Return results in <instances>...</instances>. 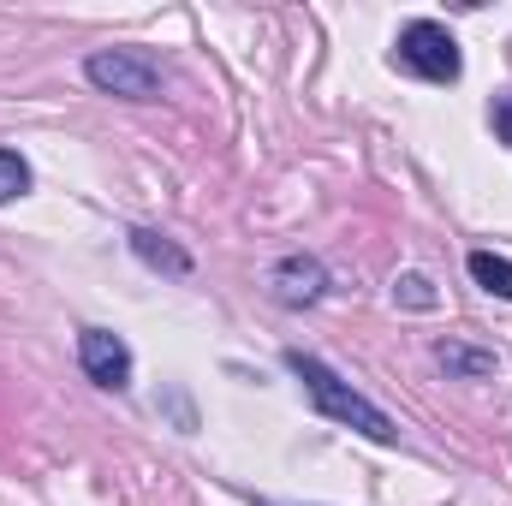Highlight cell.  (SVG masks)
Wrapping results in <instances>:
<instances>
[{
  "label": "cell",
  "mask_w": 512,
  "mask_h": 506,
  "mask_svg": "<svg viewBox=\"0 0 512 506\" xmlns=\"http://www.w3.org/2000/svg\"><path fill=\"white\" fill-rule=\"evenodd\" d=\"M286 370L304 381V393L316 399L322 417H334V423H346V429H358V435H370V441H393V435H399V423L387 417L382 405H370L358 387H346L322 358H310V352H286Z\"/></svg>",
  "instance_id": "6da1fadb"
},
{
  "label": "cell",
  "mask_w": 512,
  "mask_h": 506,
  "mask_svg": "<svg viewBox=\"0 0 512 506\" xmlns=\"http://www.w3.org/2000/svg\"><path fill=\"white\" fill-rule=\"evenodd\" d=\"M405 72H417V78H429V84H453L459 72H465V60H459V42L441 30V24H429V18H417V24H405L399 30V54H393Z\"/></svg>",
  "instance_id": "7a4b0ae2"
},
{
  "label": "cell",
  "mask_w": 512,
  "mask_h": 506,
  "mask_svg": "<svg viewBox=\"0 0 512 506\" xmlns=\"http://www.w3.org/2000/svg\"><path fill=\"white\" fill-rule=\"evenodd\" d=\"M84 72H90V84H96L102 96H126V102H155V96H161L155 60H143V54H131V48H102V54H90Z\"/></svg>",
  "instance_id": "3957f363"
},
{
  "label": "cell",
  "mask_w": 512,
  "mask_h": 506,
  "mask_svg": "<svg viewBox=\"0 0 512 506\" xmlns=\"http://www.w3.org/2000/svg\"><path fill=\"white\" fill-rule=\"evenodd\" d=\"M78 358H84V370L90 381H102V387H126L131 381V352L120 334H108V328H84V340H78Z\"/></svg>",
  "instance_id": "277c9868"
},
{
  "label": "cell",
  "mask_w": 512,
  "mask_h": 506,
  "mask_svg": "<svg viewBox=\"0 0 512 506\" xmlns=\"http://www.w3.org/2000/svg\"><path fill=\"white\" fill-rule=\"evenodd\" d=\"M268 286H274L280 304H316L322 286H328V274H322V262H310V256H286V262H274Z\"/></svg>",
  "instance_id": "5b68a950"
},
{
  "label": "cell",
  "mask_w": 512,
  "mask_h": 506,
  "mask_svg": "<svg viewBox=\"0 0 512 506\" xmlns=\"http://www.w3.org/2000/svg\"><path fill=\"white\" fill-rule=\"evenodd\" d=\"M435 358H441V370H447V376H465V381L495 376V352H471V346H459V340H441V346H435Z\"/></svg>",
  "instance_id": "8992f818"
},
{
  "label": "cell",
  "mask_w": 512,
  "mask_h": 506,
  "mask_svg": "<svg viewBox=\"0 0 512 506\" xmlns=\"http://www.w3.org/2000/svg\"><path fill=\"white\" fill-rule=\"evenodd\" d=\"M471 280L483 286V292H495V298H512V262L495 251H471Z\"/></svg>",
  "instance_id": "52a82bcc"
},
{
  "label": "cell",
  "mask_w": 512,
  "mask_h": 506,
  "mask_svg": "<svg viewBox=\"0 0 512 506\" xmlns=\"http://www.w3.org/2000/svg\"><path fill=\"white\" fill-rule=\"evenodd\" d=\"M131 251L143 256V262H155V268H167V274H191V256L173 251V245L155 239V233H131Z\"/></svg>",
  "instance_id": "ba28073f"
},
{
  "label": "cell",
  "mask_w": 512,
  "mask_h": 506,
  "mask_svg": "<svg viewBox=\"0 0 512 506\" xmlns=\"http://www.w3.org/2000/svg\"><path fill=\"white\" fill-rule=\"evenodd\" d=\"M24 191H30L24 155H18V149H0V203H12V197H24Z\"/></svg>",
  "instance_id": "9c48e42d"
},
{
  "label": "cell",
  "mask_w": 512,
  "mask_h": 506,
  "mask_svg": "<svg viewBox=\"0 0 512 506\" xmlns=\"http://www.w3.org/2000/svg\"><path fill=\"white\" fill-rule=\"evenodd\" d=\"M393 298H399V304H411V310H429V304H435V292H429V280H423V274H399V280H393Z\"/></svg>",
  "instance_id": "30bf717a"
},
{
  "label": "cell",
  "mask_w": 512,
  "mask_h": 506,
  "mask_svg": "<svg viewBox=\"0 0 512 506\" xmlns=\"http://www.w3.org/2000/svg\"><path fill=\"white\" fill-rule=\"evenodd\" d=\"M495 131H501V143H512V96L495 102Z\"/></svg>",
  "instance_id": "8fae6325"
}]
</instances>
